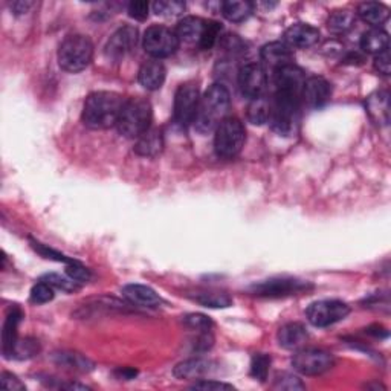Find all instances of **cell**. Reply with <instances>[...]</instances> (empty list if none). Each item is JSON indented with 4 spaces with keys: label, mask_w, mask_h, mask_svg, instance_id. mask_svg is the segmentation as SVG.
<instances>
[{
    "label": "cell",
    "mask_w": 391,
    "mask_h": 391,
    "mask_svg": "<svg viewBox=\"0 0 391 391\" xmlns=\"http://www.w3.org/2000/svg\"><path fill=\"white\" fill-rule=\"evenodd\" d=\"M126 99L115 92L99 90L90 94L83 107V123L89 128L104 130L118 124Z\"/></svg>",
    "instance_id": "6da1fadb"
},
{
    "label": "cell",
    "mask_w": 391,
    "mask_h": 391,
    "mask_svg": "<svg viewBox=\"0 0 391 391\" xmlns=\"http://www.w3.org/2000/svg\"><path fill=\"white\" fill-rule=\"evenodd\" d=\"M231 107V97L224 84H213L200 97L199 109L194 119V126L200 133H208L216 130L224 121Z\"/></svg>",
    "instance_id": "7a4b0ae2"
},
{
    "label": "cell",
    "mask_w": 391,
    "mask_h": 391,
    "mask_svg": "<svg viewBox=\"0 0 391 391\" xmlns=\"http://www.w3.org/2000/svg\"><path fill=\"white\" fill-rule=\"evenodd\" d=\"M299 109H302V97L277 92L270 101V114L268 123L275 133L282 136H292L299 124Z\"/></svg>",
    "instance_id": "3957f363"
},
{
    "label": "cell",
    "mask_w": 391,
    "mask_h": 391,
    "mask_svg": "<svg viewBox=\"0 0 391 391\" xmlns=\"http://www.w3.org/2000/svg\"><path fill=\"white\" fill-rule=\"evenodd\" d=\"M152 104L144 98H130L126 99L121 115L118 119L119 133L130 139H138L143 136L152 124Z\"/></svg>",
    "instance_id": "277c9868"
},
{
    "label": "cell",
    "mask_w": 391,
    "mask_h": 391,
    "mask_svg": "<svg viewBox=\"0 0 391 391\" xmlns=\"http://www.w3.org/2000/svg\"><path fill=\"white\" fill-rule=\"evenodd\" d=\"M94 58V45L90 38L82 34L69 35L58 49L60 67L66 72H82Z\"/></svg>",
    "instance_id": "5b68a950"
},
{
    "label": "cell",
    "mask_w": 391,
    "mask_h": 391,
    "mask_svg": "<svg viewBox=\"0 0 391 391\" xmlns=\"http://www.w3.org/2000/svg\"><path fill=\"white\" fill-rule=\"evenodd\" d=\"M246 132L245 126L238 118L226 116L216 128L214 148L220 158L231 159L236 158L245 145Z\"/></svg>",
    "instance_id": "8992f818"
},
{
    "label": "cell",
    "mask_w": 391,
    "mask_h": 391,
    "mask_svg": "<svg viewBox=\"0 0 391 391\" xmlns=\"http://www.w3.org/2000/svg\"><path fill=\"white\" fill-rule=\"evenodd\" d=\"M179 43L176 31L163 25L150 26L143 40L145 53L156 60L173 55L177 51Z\"/></svg>",
    "instance_id": "52a82bcc"
},
{
    "label": "cell",
    "mask_w": 391,
    "mask_h": 391,
    "mask_svg": "<svg viewBox=\"0 0 391 391\" xmlns=\"http://www.w3.org/2000/svg\"><path fill=\"white\" fill-rule=\"evenodd\" d=\"M335 364L332 353L323 348H302L294 355L292 365L298 373L306 376H316L329 372Z\"/></svg>",
    "instance_id": "ba28073f"
},
{
    "label": "cell",
    "mask_w": 391,
    "mask_h": 391,
    "mask_svg": "<svg viewBox=\"0 0 391 391\" xmlns=\"http://www.w3.org/2000/svg\"><path fill=\"white\" fill-rule=\"evenodd\" d=\"M350 314V307L338 299H321L307 307V319L315 327H329L343 321Z\"/></svg>",
    "instance_id": "9c48e42d"
},
{
    "label": "cell",
    "mask_w": 391,
    "mask_h": 391,
    "mask_svg": "<svg viewBox=\"0 0 391 391\" xmlns=\"http://www.w3.org/2000/svg\"><path fill=\"white\" fill-rule=\"evenodd\" d=\"M199 103L200 94L194 83L179 86L175 95V121L184 127L194 123Z\"/></svg>",
    "instance_id": "30bf717a"
},
{
    "label": "cell",
    "mask_w": 391,
    "mask_h": 391,
    "mask_svg": "<svg viewBox=\"0 0 391 391\" xmlns=\"http://www.w3.org/2000/svg\"><path fill=\"white\" fill-rule=\"evenodd\" d=\"M307 282L297 278H270L265 280V282L254 285L250 287V292L257 297L263 298H280V297H289L302 294L304 290L310 289Z\"/></svg>",
    "instance_id": "8fae6325"
},
{
    "label": "cell",
    "mask_w": 391,
    "mask_h": 391,
    "mask_svg": "<svg viewBox=\"0 0 391 391\" xmlns=\"http://www.w3.org/2000/svg\"><path fill=\"white\" fill-rule=\"evenodd\" d=\"M237 82L242 95L254 99L265 95V90L268 86V75L262 66L250 63L240 69Z\"/></svg>",
    "instance_id": "7c38bea8"
},
{
    "label": "cell",
    "mask_w": 391,
    "mask_h": 391,
    "mask_svg": "<svg viewBox=\"0 0 391 391\" xmlns=\"http://www.w3.org/2000/svg\"><path fill=\"white\" fill-rule=\"evenodd\" d=\"M138 43V29L133 26H123L109 38L106 45V55L112 60H121L132 53Z\"/></svg>",
    "instance_id": "4fadbf2b"
},
{
    "label": "cell",
    "mask_w": 391,
    "mask_h": 391,
    "mask_svg": "<svg viewBox=\"0 0 391 391\" xmlns=\"http://www.w3.org/2000/svg\"><path fill=\"white\" fill-rule=\"evenodd\" d=\"M306 74L302 67L287 65L280 67L274 72V83L277 86V92H287L302 97V90L306 83Z\"/></svg>",
    "instance_id": "5bb4252c"
},
{
    "label": "cell",
    "mask_w": 391,
    "mask_h": 391,
    "mask_svg": "<svg viewBox=\"0 0 391 391\" xmlns=\"http://www.w3.org/2000/svg\"><path fill=\"white\" fill-rule=\"evenodd\" d=\"M332 97V86L323 77H310L302 90V103L310 109L323 107Z\"/></svg>",
    "instance_id": "9a60e30c"
},
{
    "label": "cell",
    "mask_w": 391,
    "mask_h": 391,
    "mask_svg": "<svg viewBox=\"0 0 391 391\" xmlns=\"http://www.w3.org/2000/svg\"><path fill=\"white\" fill-rule=\"evenodd\" d=\"M260 60H262V67L270 69V71H278L280 67L292 65L294 62V53L287 45L282 42H272L268 43L260 51Z\"/></svg>",
    "instance_id": "2e32d148"
},
{
    "label": "cell",
    "mask_w": 391,
    "mask_h": 391,
    "mask_svg": "<svg viewBox=\"0 0 391 391\" xmlns=\"http://www.w3.org/2000/svg\"><path fill=\"white\" fill-rule=\"evenodd\" d=\"M285 45H287L290 49H306L312 48L318 43L319 40V31L309 23H295L286 29L285 33Z\"/></svg>",
    "instance_id": "e0dca14e"
},
{
    "label": "cell",
    "mask_w": 391,
    "mask_h": 391,
    "mask_svg": "<svg viewBox=\"0 0 391 391\" xmlns=\"http://www.w3.org/2000/svg\"><path fill=\"white\" fill-rule=\"evenodd\" d=\"M123 297L130 304L141 307H156L163 299L156 294V290L145 285H127L123 287Z\"/></svg>",
    "instance_id": "ac0fdd59"
},
{
    "label": "cell",
    "mask_w": 391,
    "mask_h": 391,
    "mask_svg": "<svg viewBox=\"0 0 391 391\" xmlns=\"http://www.w3.org/2000/svg\"><path fill=\"white\" fill-rule=\"evenodd\" d=\"M165 66L156 58H150L139 67V83L147 90H158L165 82Z\"/></svg>",
    "instance_id": "d6986e66"
},
{
    "label": "cell",
    "mask_w": 391,
    "mask_h": 391,
    "mask_svg": "<svg viewBox=\"0 0 391 391\" xmlns=\"http://www.w3.org/2000/svg\"><path fill=\"white\" fill-rule=\"evenodd\" d=\"M22 310L18 307L9 309V312L6 315L5 324H4V332H2V350L5 358H13L14 355V348L17 346V329L20 321H22Z\"/></svg>",
    "instance_id": "ffe728a7"
},
{
    "label": "cell",
    "mask_w": 391,
    "mask_h": 391,
    "mask_svg": "<svg viewBox=\"0 0 391 391\" xmlns=\"http://www.w3.org/2000/svg\"><path fill=\"white\" fill-rule=\"evenodd\" d=\"M214 364L211 360L202 359V358H193L187 359L184 363H180L175 367V376L177 379H202L204 376L213 372Z\"/></svg>",
    "instance_id": "44dd1931"
},
{
    "label": "cell",
    "mask_w": 391,
    "mask_h": 391,
    "mask_svg": "<svg viewBox=\"0 0 391 391\" xmlns=\"http://www.w3.org/2000/svg\"><path fill=\"white\" fill-rule=\"evenodd\" d=\"M309 338L307 330L303 324L299 323H289L278 330L277 339L278 344L285 348H299Z\"/></svg>",
    "instance_id": "7402d4cb"
},
{
    "label": "cell",
    "mask_w": 391,
    "mask_h": 391,
    "mask_svg": "<svg viewBox=\"0 0 391 391\" xmlns=\"http://www.w3.org/2000/svg\"><path fill=\"white\" fill-rule=\"evenodd\" d=\"M205 25L206 20L199 18V17H185L184 20H180V23L176 28V35L179 38V42L182 40L185 43H200V38H202V34L205 31Z\"/></svg>",
    "instance_id": "603a6c76"
},
{
    "label": "cell",
    "mask_w": 391,
    "mask_h": 391,
    "mask_svg": "<svg viewBox=\"0 0 391 391\" xmlns=\"http://www.w3.org/2000/svg\"><path fill=\"white\" fill-rule=\"evenodd\" d=\"M163 148H164L163 133L156 128H150L143 136L138 138L135 152L145 158H155L163 152Z\"/></svg>",
    "instance_id": "cb8c5ba5"
},
{
    "label": "cell",
    "mask_w": 391,
    "mask_h": 391,
    "mask_svg": "<svg viewBox=\"0 0 391 391\" xmlns=\"http://www.w3.org/2000/svg\"><path fill=\"white\" fill-rule=\"evenodd\" d=\"M388 45L390 37L384 29L380 28L368 29L367 33L363 34V38H360V48H363V51L367 54L378 55L380 53L388 51Z\"/></svg>",
    "instance_id": "d4e9b609"
},
{
    "label": "cell",
    "mask_w": 391,
    "mask_h": 391,
    "mask_svg": "<svg viewBox=\"0 0 391 391\" xmlns=\"http://www.w3.org/2000/svg\"><path fill=\"white\" fill-rule=\"evenodd\" d=\"M360 20H364L365 23L372 25L375 28H379V25H382L387 22V18L390 16L388 8L384 4L379 2H364L358 6V13Z\"/></svg>",
    "instance_id": "484cf974"
},
{
    "label": "cell",
    "mask_w": 391,
    "mask_h": 391,
    "mask_svg": "<svg viewBox=\"0 0 391 391\" xmlns=\"http://www.w3.org/2000/svg\"><path fill=\"white\" fill-rule=\"evenodd\" d=\"M367 110L378 124H388L390 103L387 92H376L367 99Z\"/></svg>",
    "instance_id": "4316f807"
},
{
    "label": "cell",
    "mask_w": 391,
    "mask_h": 391,
    "mask_svg": "<svg viewBox=\"0 0 391 391\" xmlns=\"http://www.w3.org/2000/svg\"><path fill=\"white\" fill-rule=\"evenodd\" d=\"M222 14L229 22H243L250 14H253L254 4L248 2V0H228L222 4Z\"/></svg>",
    "instance_id": "83f0119b"
},
{
    "label": "cell",
    "mask_w": 391,
    "mask_h": 391,
    "mask_svg": "<svg viewBox=\"0 0 391 391\" xmlns=\"http://www.w3.org/2000/svg\"><path fill=\"white\" fill-rule=\"evenodd\" d=\"M269 114H270V101L265 97H258L250 99V103L248 106V119L249 123L253 124H265L268 123L269 119Z\"/></svg>",
    "instance_id": "f1b7e54d"
},
{
    "label": "cell",
    "mask_w": 391,
    "mask_h": 391,
    "mask_svg": "<svg viewBox=\"0 0 391 391\" xmlns=\"http://www.w3.org/2000/svg\"><path fill=\"white\" fill-rule=\"evenodd\" d=\"M355 23V14L348 9H339L335 11L327 20V26L334 34H344Z\"/></svg>",
    "instance_id": "f546056e"
},
{
    "label": "cell",
    "mask_w": 391,
    "mask_h": 391,
    "mask_svg": "<svg viewBox=\"0 0 391 391\" xmlns=\"http://www.w3.org/2000/svg\"><path fill=\"white\" fill-rule=\"evenodd\" d=\"M57 363L60 365H65L67 368L72 370H79V372H89V370H92L94 364L90 363V360L84 356H82L79 353H58L57 356Z\"/></svg>",
    "instance_id": "4dcf8cb0"
},
{
    "label": "cell",
    "mask_w": 391,
    "mask_h": 391,
    "mask_svg": "<svg viewBox=\"0 0 391 391\" xmlns=\"http://www.w3.org/2000/svg\"><path fill=\"white\" fill-rule=\"evenodd\" d=\"M153 11L158 16L177 17L180 14H184L185 4L177 2V0H159V2L153 4Z\"/></svg>",
    "instance_id": "1f68e13d"
},
{
    "label": "cell",
    "mask_w": 391,
    "mask_h": 391,
    "mask_svg": "<svg viewBox=\"0 0 391 391\" xmlns=\"http://www.w3.org/2000/svg\"><path fill=\"white\" fill-rule=\"evenodd\" d=\"M196 302L206 307H228L231 304V298L222 292H200L196 295Z\"/></svg>",
    "instance_id": "d6a6232c"
},
{
    "label": "cell",
    "mask_w": 391,
    "mask_h": 391,
    "mask_svg": "<svg viewBox=\"0 0 391 391\" xmlns=\"http://www.w3.org/2000/svg\"><path fill=\"white\" fill-rule=\"evenodd\" d=\"M220 33H222V26H220L217 22H206L205 31L202 34V38H200L199 48L205 49V51L214 48L220 42Z\"/></svg>",
    "instance_id": "836d02e7"
},
{
    "label": "cell",
    "mask_w": 391,
    "mask_h": 391,
    "mask_svg": "<svg viewBox=\"0 0 391 391\" xmlns=\"http://www.w3.org/2000/svg\"><path fill=\"white\" fill-rule=\"evenodd\" d=\"M29 298H31V302L34 304H46L54 299V287L43 282V280H40L37 285L33 286Z\"/></svg>",
    "instance_id": "e575fe53"
},
{
    "label": "cell",
    "mask_w": 391,
    "mask_h": 391,
    "mask_svg": "<svg viewBox=\"0 0 391 391\" xmlns=\"http://www.w3.org/2000/svg\"><path fill=\"white\" fill-rule=\"evenodd\" d=\"M43 282L51 285L54 289L65 290V292H74L79 287V283H77L75 280H72L69 275H60V274H48L42 277Z\"/></svg>",
    "instance_id": "d590c367"
},
{
    "label": "cell",
    "mask_w": 391,
    "mask_h": 391,
    "mask_svg": "<svg viewBox=\"0 0 391 391\" xmlns=\"http://www.w3.org/2000/svg\"><path fill=\"white\" fill-rule=\"evenodd\" d=\"M270 367V356L266 353H257L253 358V363H250V375L258 380H265L269 373Z\"/></svg>",
    "instance_id": "8d00e7d4"
},
{
    "label": "cell",
    "mask_w": 391,
    "mask_h": 391,
    "mask_svg": "<svg viewBox=\"0 0 391 391\" xmlns=\"http://www.w3.org/2000/svg\"><path fill=\"white\" fill-rule=\"evenodd\" d=\"M274 388L286 390V391H295V390H304L306 385L297 376L290 375V373H282V375L275 376Z\"/></svg>",
    "instance_id": "74e56055"
},
{
    "label": "cell",
    "mask_w": 391,
    "mask_h": 391,
    "mask_svg": "<svg viewBox=\"0 0 391 391\" xmlns=\"http://www.w3.org/2000/svg\"><path fill=\"white\" fill-rule=\"evenodd\" d=\"M184 323L188 329L199 330V332H209L213 327V321L209 319L206 315L202 314H192L184 318Z\"/></svg>",
    "instance_id": "f35d334b"
},
{
    "label": "cell",
    "mask_w": 391,
    "mask_h": 391,
    "mask_svg": "<svg viewBox=\"0 0 391 391\" xmlns=\"http://www.w3.org/2000/svg\"><path fill=\"white\" fill-rule=\"evenodd\" d=\"M33 243V248L37 250V253L45 257V258H51V260H57V262H62V263H66V265H71L74 262H77V260H72V258H69L63 254H60L58 250H54L53 248H48L46 245H42V243H38V242H31Z\"/></svg>",
    "instance_id": "ab89813d"
},
{
    "label": "cell",
    "mask_w": 391,
    "mask_h": 391,
    "mask_svg": "<svg viewBox=\"0 0 391 391\" xmlns=\"http://www.w3.org/2000/svg\"><path fill=\"white\" fill-rule=\"evenodd\" d=\"M66 274L71 277L72 280H75L77 283H84V282H89L90 277H92V274H90V270L83 266L82 263L78 262H74L71 265H67L66 268Z\"/></svg>",
    "instance_id": "60d3db41"
},
{
    "label": "cell",
    "mask_w": 391,
    "mask_h": 391,
    "mask_svg": "<svg viewBox=\"0 0 391 391\" xmlns=\"http://www.w3.org/2000/svg\"><path fill=\"white\" fill-rule=\"evenodd\" d=\"M38 352V344L33 339H25V341H17V346L14 348V355L17 358H29L34 356Z\"/></svg>",
    "instance_id": "b9f144b4"
},
{
    "label": "cell",
    "mask_w": 391,
    "mask_h": 391,
    "mask_svg": "<svg viewBox=\"0 0 391 391\" xmlns=\"http://www.w3.org/2000/svg\"><path fill=\"white\" fill-rule=\"evenodd\" d=\"M193 390H208V391H220V390H234L233 385L219 382V380H208V379H200L197 382L192 385Z\"/></svg>",
    "instance_id": "7bdbcfd3"
},
{
    "label": "cell",
    "mask_w": 391,
    "mask_h": 391,
    "mask_svg": "<svg viewBox=\"0 0 391 391\" xmlns=\"http://www.w3.org/2000/svg\"><path fill=\"white\" fill-rule=\"evenodd\" d=\"M150 11V5L147 2H132L128 5V16L139 20V22H144V20L148 17Z\"/></svg>",
    "instance_id": "ee69618b"
},
{
    "label": "cell",
    "mask_w": 391,
    "mask_h": 391,
    "mask_svg": "<svg viewBox=\"0 0 391 391\" xmlns=\"http://www.w3.org/2000/svg\"><path fill=\"white\" fill-rule=\"evenodd\" d=\"M375 69L379 74L390 75V69H391L390 51H384V53L375 55Z\"/></svg>",
    "instance_id": "f6af8a7d"
},
{
    "label": "cell",
    "mask_w": 391,
    "mask_h": 391,
    "mask_svg": "<svg viewBox=\"0 0 391 391\" xmlns=\"http://www.w3.org/2000/svg\"><path fill=\"white\" fill-rule=\"evenodd\" d=\"M0 384H2L4 388L11 390V391L25 390V384L20 382V379H17V376L8 373V372L2 373V378H0Z\"/></svg>",
    "instance_id": "bcb514c9"
},
{
    "label": "cell",
    "mask_w": 391,
    "mask_h": 391,
    "mask_svg": "<svg viewBox=\"0 0 391 391\" xmlns=\"http://www.w3.org/2000/svg\"><path fill=\"white\" fill-rule=\"evenodd\" d=\"M33 6H34L33 2H14V4L11 5V9L14 11V14L20 16V14L28 13L29 9H31Z\"/></svg>",
    "instance_id": "7dc6e473"
}]
</instances>
